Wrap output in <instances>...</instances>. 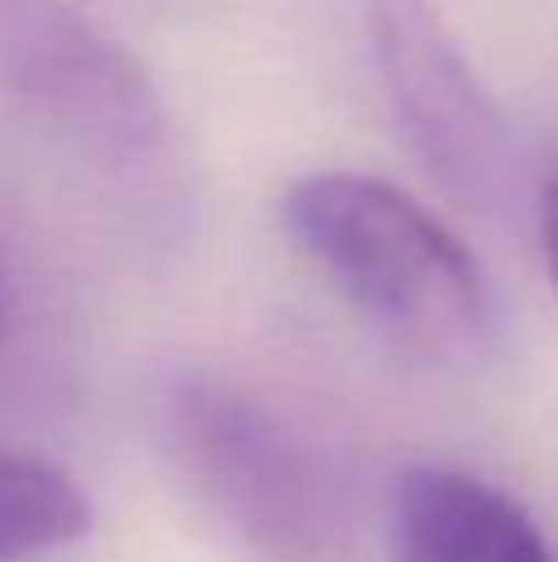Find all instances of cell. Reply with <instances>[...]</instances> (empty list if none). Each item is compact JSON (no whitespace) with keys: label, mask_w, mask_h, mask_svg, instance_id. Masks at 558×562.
I'll list each match as a JSON object with an SVG mask.
<instances>
[{"label":"cell","mask_w":558,"mask_h":562,"mask_svg":"<svg viewBox=\"0 0 558 562\" xmlns=\"http://www.w3.org/2000/svg\"><path fill=\"white\" fill-rule=\"evenodd\" d=\"M391 562H554L524 504L465 469L421 464L395 479Z\"/></svg>","instance_id":"obj_5"},{"label":"cell","mask_w":558,"mask_h":562,"mask_svg":"<svg viewBox=\"0 0 558 562\" xmlns=\"http://www.w3.org/2000/svg\"><path fill=\"white\" fill-rule=\"evenodd\" d=\"M0 326H5V286H0Z\"/></svg>","instance_id":"obj_8"},{"label":"cell","mask_w":558,"mask_h":562,"mask_svg":"<svg viewBox=\"0 0 558 562\" xmlns=\"http://www.w3.org/2000/svg\"><path fill=\"white\" fill-rule=\"evenodd\" d=\"M0 85L79 154L154 164L164 109L148 75L59 0H0Z\"/></svg>","instance_id":"obj_4"},{"label":"cell","mask_w":558,"mask_h":562,"mask_svg":"<svg viewBox=\"0 0 558 562\" xmlns=\"http://www.w3.org/2000/svg\"><path fill=\"white\" fill-rule=\"evenodd\" d=\"M539 247H544V262H549V277L558 286V168L544 183V198H539Z\"/></svg>","instance_id":"obj_7"},{"label":"cell","mask_w":558,"mask_h":562,"mask_svg":"<svg viewBox=\"0 0 558 562\" xmlns=\"http://www.w3.org/2000/svg\"><path fill=\"white\" fill-rule=\"evenodd\" d=\"M164 454L208 524L253 562H351V469L297 419L208 370L158 385Z\"/></svg>","instance_id":"obj_2"},{"label":"cell","mask_w":558,"mask_h":562,"mask_svg":"<svg viewBox=\"0 0 558 562\" xmlns=\"http://www.w3.org/2000/svg\"><path fill=\"white\" fill-rule=\"evenodd\" d=\"M292 243L376 330L435 366H484L504 311L475 252L386 178L306 173L287 188Z\"/></svg>","instance_id":"obj_1"},{"label":"cell","mask_w":558,"mask_h":562,"mask_svg":"<svg viewBox=\"0 0 558 562\" xmlns=\"http://www.w3.org/2000/svg\"><path fill=\"white\" fill-rule=\"evenodd\" d=\"M371 55L395 128L450 198L470 207L504 203L514 178L510 119L465 59L431 0H371Z\"/></svg>","instance_id":"obj_3"},{"label":"cell","mask_w":558,"mask_h":562,"mask_svg":"<svg viewBox=\"0 0 558 562\" xmlns=\"http://www.w3.org/2000/svg\"><path fill=\"white\" fill-rule=\"evenodd\" d=\"M89 528V498L55 464L0 449V562H30L75 543Z\"/></svg>","instance_id":"obj_6"}]
</instances>
